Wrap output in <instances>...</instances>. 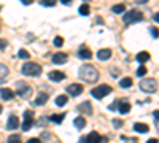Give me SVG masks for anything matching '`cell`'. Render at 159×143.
<instances>
[{
	"mask_svg": "<svg viewBox=\"0 0 159 143\" xmlns=\"http://www.w3.org/2000/svg\"><path fill=\"white\" fill-rule=\"evenodd\" d=\"M80 78L88 83H96L99 80V72L94 65H89V64H84V65L80 67V72H78Z\"/></svg>",
	"mask_w": 159,
	"mask_h": 143,
	"instance_id": "1",
	"label": "cell"
},
{
	"mask_svg": "<svg viewBox=\"0 0 159 143\" xmlns=\"http://www.w3.org/2000/svg\"><path fill=\"white\" fill-rule=\"evenodd\" d=\"M21 72L25 76H38L40 73H42V67L35 62H25L22 65V69H21Z\"/></svg>",
	"mask_w": 159,
	"mask_h": 143,
	"instance_id": "2",
	"label": "cell"
},
{
	"mask_svg": "<svg viewBox=\"0 0 159 143\" xmlns=\"http://www.w3.org/2000/svg\"><path fill=\"white\" fill-rule=\"evenodd\" d=\"M91 94H92V97L94 99H103V97H107L108 94H111V86H108V84H102V86H97V87H94L91 91Z\"/></svg>",
	"mask_w": 159,
	"mask_h": 143,
	"instance_id": "3",
	"label": "cell"
},
{
	"mask_svg": "<svg viewBox=\"0 0 159 143\" xmlns=\"http://www.w3.org/2000/svg\"><path fill=\"white\" fill-rule=\"evenodd\" d=\"M123 21H124L126 24L140 22V21H143V13H142V11H139V10H130V11H127L126 15H124Z\"/></svg>",
	"mask_w": 159,
	"mask_h": 143,
	"instance_id": "4",
	"label": "cell"
},
{
	"mask_svg": "<svg viewBox=\"0 0 159 143\" xmlns=\"http://www.w3.org/2000/svg\"><path fill=\"white\" fill-rule=\"evenodd\" d=\"M140 89L143 91V92H154V91L157 89V83H156V80H153V78H147V80L140 81Z\"/></svg>",
	"mask_w": 159,
	"mask_h": 143,
	"instance_id": "5",
	"label": "cell"
},
{
	"mask_svg": "<svg viewBox=\"0 0 159 143\" xmlns=\"http://www.w3.org/2000/svg\"><path fill=\"white\" fill-rule=\"evenodd\" d=\"M34 126V111L32 110H27L24 111V123H22V131L27 132L30 131V127Z\"/></svg>",
	"mask_w": 159,
	"mask_h": 143,
	"instance_id": "6",
	"label": "cell"
},
{
	"mask_svg": "<svg viewBox=\"0 0 159 143\" xmlns=\"http://www.w3.org/2000/svg\"><path fill=\"white\" fill-rule=\"evenodd\" d=\"M16 94H19L22 99H29L30 94H32V87H30L29 84L19 83V84H18V92H16Z\"/></svg>",
	"mask_w": 159,
	"mask_h": 143,
	"instance_id": "7",
	"label": "cell"
},
{
	"mask_svg": "<svg viewBox=\"0 0 159 143\" xmlns=\"http://www.w3.org/2000/svg\"><path fill=\"white\" fill-rule=\"evenodd\" d=\"M83 86L81 84H69L67 86V94H70V96H73V97H76V96H80V94H81L83 92Z\"/></svg>",
	"mask_w": 159,
	"mask_h": 143,
	"instance_id": "8",
	"label": "cell"
},
{
	"mask_svg": "<svg viewBox=\"0 0 159 143\" xmlns=\"http://www.w3.org/2000/svg\"><path fill=\"white\" fill-rule=\"evenodd\" d=\"M78 57L80 59H83V60H88V59H91L92 57V51L88 48V46H80V49H78Z\"/></svg>",
	"mask_w": 159,
	"mask_h": 143,
	"instance_id": "9",
	"label": "cell"
},
{
	"mask_svg": "<svg viewBox=\"0 0 159 143\" xmlns=\"http://www.w3.org/2000/svg\"><path fill=\"white\" fill-rule=\"evenodd\" d=\"M78 111L81 114H92V105L91 102H83L78 105Z\"/></svg>",
	"mask_w": 159,
	"mask_h": 143,
	"instance_id": "10",
	"label": "cell"
},
{
	"mask_svg": "<svg viewBox=\"0 0 159 143\" xmlns=\"http://www.w3.org/2000/svg\"><path fill=\"white\" fill-rule=\"evenodd\" d=\"M18 127H19V119L15 114H11L8 118V123H7V129L8 131H15V129H18Z\"/></svg>",
	"mask_w": 159,
	"mask_h": 143,
	"instance_id": "11",
	"label": "cell"
},
{
	"mask_svg": "<svg viewBox=\"0 0 159 143\" xmlns=\"http://www.w3.org/2000/svg\"><path fill=\"white\" fill-rule=\"evenodd\" d=\"M69 60V56L65 53H57L52 56V64H57V65H61V64H65Z\"/></svg>",
	"mask_w": 159,
	"mask_h": 143,
	"instance_id": "12",
	"label": "cell"
},
{
	"mask_svg": "<svg viewBox=\"0 0 159 143\" xmlns=\"http://www.w3.org/2000/svg\"><path fill=\"white\" fill-rule=\"evenodd\" d=\"M48 78H49L51 81H62L64 78H65V73L64 72H59V70H52V72H49Z\"/></svg>",
	"mask_w": 159,
	"mask_h": 143,
	"instance_id": "13",
	"label": "cell"
},
{
	"mask_svg": "<svg viewBox=\"0 0 159 143\" xmlns=\"http://www.w3.org/2000/svg\"><path fill=\"white\" fill-rule=\"evenodd\" d=\"M100 140V135L97 132H91L86 138H81V143H99Z\"/></svg>",
	"mask_w": 159,
	"mask_h": 143,
	"instance_id": "14",
	"label": "cell"
},
{
	"mask_svg": "<svg viewBox=\"0 0 159 143\" xmlns=\"http://www.w3.org/2000/svg\"><path fill=\"white\" fill-rule=\"evenodd\" d=\"M97 57H99V60H108L111 57V49H108V48L100 49L97 53Z\"/></svg>",
	"mask_w": 159,
	"mask_h": 143,
	"instance_id": "15",
	"label": "cell"
},
{
	"mask_svg": "<svg viewBox=\"0 0 159 143\" xmlns=\"http://www.w3.org/2000/svg\"><path fill=\"white\" fill-rule=\"evenodd\" d=\"M0 97H2L3 100H11L13 97H15V92L8 87H3V89H0Z\"/></svg>",
	"mask_w": 159,
	"mask_h": 143,
	"instance_id": "16",
	"label": "cell"
},
{
	"mask_svg": "<svg viewBox=\"0 0 159 143\" xmlns=\"http://www.w3.org/2000/svg\"><path fill=\"white\" fill-rule=\"evenodd\" d=\"M48 99H49V96H48L46 92H40V94H38V97L35 99V105H37V107L45 105V103L48 102Z\"/></svg>",
	"mask_w": 159,
	"mask_h": 143,
	"instance_id": "17",
	"label": "cell"
},
{
	"mask_svg": "<svg viewBox=\"0 0 159 143\" xmlns=\"http://www.w3.org/2000/svg\"><path fill=\"white\" fill-rule=\"evenodd\" d=\"M134 131H135V132H140V134H147V132L150 131V127H148V124L135 123V124H134Z\"/></svg>",
	"mask_w": 159,
	"mask_h": 143,
	"instance_id": "18",
	"label": "cell"
},
{
	"mask_svg": "<svg viewBox=\"0 0 159 143\" xmlns=\"http://www.w3.org/2000/svg\"><path fill=\"white\" fill-rule=\"evenodd\" d=\"M118 111L123 113V114L129 113V111H130V103L126 102V100H121V102H119V107H118Z\"/></svg>",
	"mask_w": 159,
	"mask_h": 143,
	"instance_id": "19",
	"label": "cell"
},
{
	"mask_svg": "<svg viewBox=\"0 0 159 143\" xmlns=\"http://www.w3.org/2000/svg\"><path fill=\"white\" fill-rule=\"evenodd\" d=\"M137 60L139 62H148L150 60V53L148 51H142V53L137 54Z\"/></svg>",
	"mask_w": 159,
	"mask_h": 143,
	"instance_id": "20",
	"label": "cell"
},
{
	"mask_svg": "<svg viewBox=\"0 0 159 143\" xmlns=\"http://www.w3.org/2000/svg\"><path fill=\"white\" fill-rule=\"evenodd\" d=\"M64 118H65V113H59V114H51L49 119H51L52 123H56V124H61Z\"/></svg>",
	"mask_w": 159,
	"mask_h": 143,
	"instance_id": "21",
	"label": "cell"
},
{
	"mask_svg": "<svg viewBox=\"0 0 159 143\" xmlns=\"http://www.w3.org/2000/svg\"><path fill=\"white\" fill-rule=\"evenodd\" d=\"M75 126H76V129H83L86 126V119L83 118V116H78V118L75 119Z\"/></svg>",
	"mask_w": 159,
	"mask_h": 143,
	"instance_id": "22",
	"label": "cell"
},
{
	"mask_svg": "<svg viewBox=\"0 0 159 143\" xmlns=\"http://www.w3.org/2000/svg\"><path fill=\"white\" fill-rule=\"evenodd\" d=\"M67 102H69L67 96H59V97H56V105H57V107H64Z\"/></svg>",
	"mask_w": 159,
	"mask_h": 143,
	"instance_id": "23",
	"label": "cell"
},
{
	"mask_svg": "<svg viewBox=\"0 0 159 143\" xmlns=\"http://www.w3.org/2000/svg\"><path fill=\"white\" fill-rule=\"evenodd\" d=\"M119 86H121V87H130L132 86V78H123V80L121 81H119Z\"/></svg>",
	"mask_w": 159,
	"mask_h": 143,
	"instance_id": "24",
	"label": "cell"
},
{
	"mask_svg": "<svg viewBox=\"0 0 159 143\" xmlns=\"http://www.w3.org/2000/svg\"><path fill=\"white\" fill-rule=\"evenodd\" d=\"M89 11H91V8H89L88 3H84V5L80 7V15H81V16H88V15H89Z\"/></svg>",
	"mask_w": 159,
	"mask_h": 143,
	"instance_id": "25",
	"label": "cell"
},
{
	"mask_svg": "<svg viewBox=\"0 0 159 143\" xmlns=\"http://www.w3.org/2000/svg\"><path fill=\"white\" fill-rule=\"evenodd\" d=\"M111 11H113V13H118V15H119V13H124V11H126V7H124L123 3H118V5H115V7L111 8Z\"/></svg>",
	"mask_w": 159,
	"mask_h": 143,
	"instance_id": "26",
	"label": "cell"
},
{
	"mask_svg": "<svg viewBox=\"0 0 159 143\" xmlns=\"http://www.w3.org/2000/svg\"><path fill=\"white\" fill-rule=\"evenodd\" d=\"M8 143H22L21 141V135H10L8 137Z\"/></svg>",
	"mask_w": 159,
	"mask_h": 143,
	"instance_id": "27",
	"label": "cell"
},
{
	"mask_svg": "<svg viewBox=\"0 0 159 143\" xmlns=\"http://www.w3.org/2000/svg\"><path fill=\"white\" fill-rule=\"evenodd\" d=\"M18 57H21V59H29V57H30V54H29V51H25V49H19Z\"/></svg>",
	"mask_w": 159,
	"mask_h": 143,
	"instance_id": "28",
	"label": "cell"
},
{
	"mask_svg": "<svg viewBox=\"0 0 159 143\" xmlns=\"http://www.w3.org/2000/svg\"><path fill=\"white\" fill-rule=\"evenodd\" d=\"M8 75V67L3 65V64H0V78H5Z\"/></svg>",
	"mask_w": 159,
	"mask_h": 143,
	"instance_id": "29",
	"label": "cell"
},
{
	"mask_svg": "<svg viewBox=\"0 0 159 143\" xmlns=\"http://www.w3.org/2000/svg\"><path fill=\"white\" fill-rule=\"evenodd\" d=\"M147 72H148V69H147V67L140 65V67L137 69V76H145V75H147Z\"/></svg>",
	"mask_w": 159,
	"mask_h": 143,
	"instance_id": "30",
	"label": "cell"
},
{
	"mask_svg": "<svg viewBox=\"0 0 159 143\" xmlns=\"http://www.w3.org/2000/svg\"><path fill=\"white\" fill-rule=\"evenodd\" d=\"M40 3H42L43 7H54L56 5V0H42Z\"/></svg>",
	"mask_w": 159,
	"mask_h": 143,
	"instance_id": "31",
	"label": "cell"
},
{
	"mask_svg": "<svg viewBox=\"0 0 159 143\" xmlns=\"http://www.w3.org/2000/svg\"><path fill=\"white\" fill-rule=\"evenodd\" d=\"M62 45H64V38H62V37H56V38H54V46L61 48Z\"/></svg>",
	"mask_w": 159,
	"mask_h": 143,
	"instance_id": "32",
	"label": "cell"
},
{
	"mask_svg": "<svg viewBox=\"0 0 159 143\" xmlns=\"http://www.w3.org/2000/svg\"><path fill=\"white\" fill-rule=\"evenodd\" d=\"M150 30H151V35H153V38H157V37H159V29H157V27H151Z\"/></svg>",
	"mask_w": 159,
	"mask_h": 143,
	"instance_id": "33",
	"label": "cell"
},
{
	"mask_svg": "<svg viewBox=\"0 0 159 143\" xmlns=\"http://www.w3.org/2000/svg\"><path fill=\"white\" fill-rule=\"evenodd\" d=\"M154 123H156V127H157V131H159V110L154 111Z\"/></svg>",
	"mask_w": 159,
	"mask_h": 143,
	"instance_id": "34",
	"label": "cell"
},
{
	"mask_svg": "<svg viewBox=\"0 0 159 143\" xmlns=\"http://www.w3.org/2000/svg\"><path fill=\"white\" fill-rule=\"evenodd\" d=\"M118 105H119V102H113V103H110V105H108V110H116L118 108Z\"/></svg>",
	"mask_w": 159,
	"mask_h": 143,
	"instance_id": "35",
	"label": "cell"
},
{
	"mask_svg": "<svg viewBox=\"0 0 159 143\" xmlns=\"http://www.w3.org/2000/svg\"><path fill=\"white\" fill-rule=\"evenodd\" d=\"M113 126L118 127V129H119V127H123V121H121V119H115V121H113Z\"/></svg>",
	"mask_w": 159,
	"mask_h": 143,
	"instance_id": "36",
	"label": "cell"
},
{
	"mask_svg": "<svg viewBox=\"0 0 159 143\" xmlns=\"http://www.w3.org/2000/svg\"><path fill=\"white\" fill-rule=\"evenodd\" d=\"M110 73H111L113 76H118V75H119V69H116V67H111V69H110Z\"/></svg>",
	"mask_w": 159,
	"mask_h": 143,
	"instance_id": "37",
	"label": "cell"
},
{
	"mask_svg": "<svg viewBox=\"0 0 159 143\" xmlns=\"http://www.w3.org/2000/svg\"><path fill=\"white\" fill-rule=\"evenodd\" d=\"M7 46H8V42H7V40H0V51L5 49Z\"/></svg>",
	"mask_w": 159,
	"mask_h": 143,
	"instance_id": "38",
	"label": "cell"
},
{
	"mask_svg": "<svg viewBox=\"0 0 159 143\" xmlns=\"http://www.w3.org/2000/svg\"><path fill=\"white\" fill-rule=\"evenodd\" d=\"M99 143H108V138H107V137H100Z\"/></svg>",
	"mask_w": 159,
	"mask_h": 143,
	"instance_id": "39",
	"label": "cell"
},
{
	"mask_svg": "<svg viewBox=\"0 0 159 143\" xmlns=\"http://www.w3.org/2000/svg\"><path fill=\"white\" fill-rule=\"evenodd\" d=\"M27 143H42V141H40L38 138H30V140H29Z\"/></svg>",
	"mask_w": 159,
	"mask_h": 143,
	"instance_id": "40",
	"label": "cell"
},
{
	"mask_svg": "<svg viewBox=\"0 0 159 143\" xmlns=\"http://www.w3.org/2000/svg\"><path fill=\"white\" fill-rule=\"evenodd\" d=\"M61 3H62V5H70L72 0H61Z\"/></svg>",
	"mask_w": 159,
	"mask_h": 143,
	"instance_id": "41",
	"label": "cell"
},
{
	"mask_svg": "<svg viewBox=\"0 0 159 143\" xmlns=\"http://www.w3.org/2000/svg\"><path fill=\"white\" fill-rule=\"evenodd\" d=\"M21 2H22L24 5H30V3L34 2V0H21Z\"/></svg>",
	"mask_w": 159,
	"mask_h": 143,
	"instance_id": "42",
	"label": "cell"
},
{
	"mask_svg": "<svg viewBox=\"0 0 159 143\" xmlns=\"http://www.w3.org/2000/svg\"><path fill=\"white\" fill-rule=\"evenodd\" d=\"M147 143H159V140H157V138H150Z\"/></svg>",
	"mask_w": 159,
	"mask_h": 143,
	"instance_id": "43",
	"label": "cell"
},
{
	"mask_svg": "<svg viewBox=\"0 0 159 143\" xmlns=\"http://www.w3.org/2000/svg\"><path fill=\"white\" fill-rule=\"evenodd\" d=\"M156 22H159V13H156V15H154V18H153Z\"/></svg>",
	"mask_w": 159,
	"mask_h": 143,
	"instance_id": "44",
	"label": "cell"
},
{
	"mask_svg": "<svg viewBox=\"0 0 159 143\" xmlns=\"http://www.w3.org/2000/svg\"><path fill=\"white\" fill-rule=\"evenodd\" d=\"M135 2H137V3H147L148 0H135Z\"/></svg>",
	"mask_w": 159,
	"mask_h": 143,
	"instance_id": "45",
	"label": "cell"
},
{
	"mask_svg": "<svg viewBox=\"0 0 159 143\" xmlns=\"http://www.w3.org/2000/svg\"><path fill=\"white\" fill-rule=\"evenodd\" d=\"M2 110H3V108H2V107H0V113H2Z\"/></svg>",
	"mask_w": 159,
	"mask_h": 143,
	"instance_id": "46",
	"label": "cell"
},
{
	"mask_svg": "<svg viewBox=\"0 0 159 143\" xmlns=\"http://www.w3.org/2000/svg\"><path fill=\"white\" fill-rule=\"evenodd\" d=\"M84 2H91V0H84Z\"/></svg>",
	"mask_w": 159,
	"mask_h": 143,
	"instance_id": "47",
	"label": "cell"
},
{
	"mask_svg": "<svg viewBox=\"0 0 159 143\" xmlns=\"http://www.w3.org/2000/svg\"><path fill=\"white\" fill-rule=\"evenodd\" d=\"M0 10H2V5H0Z\"/></svg>",
	"mask_w": 159,
	"mask_h": 143,
	"instance_id": "48",
	"label": "cell"
}]
</instances>
